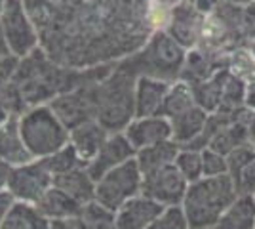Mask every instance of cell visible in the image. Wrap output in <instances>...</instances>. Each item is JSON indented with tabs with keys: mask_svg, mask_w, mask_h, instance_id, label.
I'll return each instance as SVG.
<instances>
[{
	"mask_svg": "<svg viewBox=\"0 0 255 229\" xmlns=\"http://www.w3.org/2000/svg\"><path fill=\"white\" fill-rule=\"evenodd\" d=\"M52 186L53 176L46 168V164L38 159H32L29 163L13 166L8 191L17 203L36 205Z\"/></svg>",
	"mask_w": 255,
	"mask_h": 229,
	"instance_id": "52a82bcc",
	"label": "cell"
},
{
	"mask_svg": "<svg viewBox=\"0 0 255 229\" xmlns=\"http://www.w3.org/2000/svg\"><path fill=\"white\" fill-rule=\"evenodd\" d=\"M82 222L88 229H118L117 228V212L101 205L99 201H90L82 205L80 214Z\"/></svg>",
	"mask_w": 255,
	"mask_h": 229,
	"instance_id": "cb8c5ba5",
	"label": "cell"
},
{
	"mask_svg": "<svg viewBox=\"0 0 255 229\" xmlns=\"http://www.w3.org/2000/svg\"><path fill=\"white\" fill-rule=\"evenodd\" d=\"M13 205H15V199H13V195H11L10 191L8 189L6 191H0V226L6 220V216L10 214Z\"/></svg>",
	"mask_w": 255,
	"mask_h": 229,
	"instance_id": "1f68e13d",
	"label": "cell"
},
{
	"mask_svg": "<svg viewBox=\"0 0 255 229\" xmlns=\"http://www.w3.org/2000/svg\"><path fill=\"white\" fill-rule=\"evenodd\" d=\"M0 23H2L6 42L10 46V52L15 57L25 59L27 55L38 50V44H40L38 31L27 10L23 8L21 0H8L6 10L0 15Z\"/></svg>",
	"mask_w": 255,
	"mask_h": 229,
	"instance_id": "8992f818",
	"label": "cell"
},
{
	"mask_svg": "<svg viewBox=\"0 0 255 229\" xmlns=\"http://www.w3.org/2000/svg\"><path fill=\"white\" fill-rule=\"evenodd\" d=\"M109 136H111V132L107 130L99 120L94 119L86 120L82 124L75 126L73 130H69V143L75 147L82 163L88 164L99 153Z\"/></svg>",
	"mask_w": 255,
	"mask_h": 229,
	"instance_id": "4fadbf2b",
	"label": "cell"
},
{
	"mask_svg": "<svg viewBox=\"0 0 255 229\" xmlns=\"http://www.w3.org/2000/svg\"><path fill=\"white\" fill-rule=\"evenodd\" d=\"M124 136L128 142L131 143V147L135 153L156 145L162 142H170L171 140V124L170 120L162 115H154V117H135L124 128Z\"/></svg>",
	"mask_w": 255,
	"mask_h": 229,
	"instance_id": "30bf717a",
	"label": "cell"
},
{
	"mask_svg": "<svg viewBox=\"0 0 255 229\" xmlns=\"http://www.w3.org/2000/svg\"><path fill=\"white\" fill-rule=\"evenodd\" d=\"M179 149L181 147L173 140L162 142L137 151L135 153V161H137L143 176H147L150 172H154V170H160V168H164L168 164L175 163V157H177Z\"/></svg>",
	"mask_w": 255,
	"mask_h": 229,
	"instance_id": "ffe728a7",
	"label": "cell"
},
{
	"mask_svg": "<svg viewBox=\"0 0 255 229\" xmlns=\"http://www.w3.org/2000/svg\"><path fill=\"white\" fill-rule=\"evenodd\" d=\"M206 15L194 6L192 0H181L170 11V19L166 25V33L185 50L196 48L202 40Z\"/></svg>",
	"mask_w": 255,
	"mask_h": 229,
	"instance_id": "9c48e42d",
	"label": "cell"
},
{
	"mask_svg": "<svg viewBox=\"0 0 255 229\" xmlns=\"http://www.w3.org/2000/svg\"><path fill=\"white\" fill-rule=\"evenodd\" d=\"M11 172H13V166L0 159V191H6V189H8Z\"/></svg>",
	"mask_w": 255,
	"mask_h": 229,
	"instance_id": "836d02e7",
	"label": "cell"
},
{
	"mask_svg": "<svg viewBox=\"0 0 255 229\" xmlns=\"http://www.w3.org/2000/svg\"><path fill=\"white\" fill-rule=\"evenodd\" d=\"M135 76L117 63V69L107 73L94 84L96 120H99L111 134L124 132L135 119Z\"/></svg>",
	"mask_w": 255,
	"mask_h": 229,
	"instance_id": "6da1fadb",
	"label": "cell"
},
{
	"mask_svg": "<svg viewBox=\"0 0 255 229\" xmlns=\"http://www.w3.org/2000/svg\"><path fill=\"white\" fill-rule=\"evenodd\" d=\"M133 157H135V149L131 147V143L128 142L124 132H115V134H111L107 138L103 147L99 149V153L90 163L86 164V168L92 174V178L97 182L109 170L117 168V166H120L122 163L129 161V159H133Z\"/></svg>",
	"mask_w": 255,
	"mask_h": 229,
	"instance_id": "8fae6325",
	"label": "cell"
},
{
	"mask_svg": "<svg viewBox=\"0 0 255 229\" xmlns=\"http://www.w3.org/2000/svg\"><path fill=\"white\" fill-rule=\"evenodd\" d=\"M141 191H143V172L135 157L109 170L96 182V201L115 212L129 199L141 195Z\"/></svg>",
	"mask_w": 255,
	"mask_h": 229,
	"instance_id": "5b68a950",
	"label": "cell"
},
{
	"mask_svg": "<svg viewBox=\"0 0 255 229\" xmlns=\"http://www.w3.org/2000/svg\"><path fill=\"white\" fill-rule=\"evenodd\" d=\"M208 119H210V113H206L200 105H192L191 109L183 111L181 115L170 119L171 140L179 147L191 145L204 132Z\"/></svg>",
	"mask_w": 255,
	"mask_h": 229,
	"instance_id": "9a60e30c",
	"label": "cell"
},
{
	"mask_svg": "<svg viewBox=\"0 0 255 229\" xmlns=\"http://www.w3.org/2000/svg\"><path fill=\"white\" fill-rule=\"evenodd\" d=\"M38 210L42 212L46 218L50 220H61V218H71V216H78L82 205L76 203L71 195H67L63 189L52 186L44 197L36 203Z\"/></svg>",
	"mask_w": 255,
	"mask_h": 229,
	"instance_id": "ac0fdd59",
	"label": "cell"
},
{
	"mask_svg": "<svg viewBox=\"0 0 255 229\" xmlns=\"http://www.w3.org/2000/svg\"><path fill=\"white\" fill-rule=\"evenodd\" d=\"M252 145H254V149H255V142H254V143H252Z\"/></svg>",
	"mask_w": 255,
	"mask_h": 229,
	"instance_id": "b9f144b4",
	"label": "cell"
},
{
	"mask_svg": "<svg viewBox=\"0 0 255 229\" xmlns=\"http://www.w3.org/2000/svg\"><path fill=\"white\" fill-rule=\"evenodd\" d=\"M149 229H191L189 220L181 205L175 207H164L156 220L150 224Z\"/></svg>",
	"mask_w": 255,
	"mask_h": 229,
	"instance_id": "4316f807",
	"label": "cell"
},
{
	"mask_svg": "<svg viewBox=\"0 0 255 229\" xmlns=\"http://www.w3.org/2000/svg\"><path fill=\"white\" fill-rule=\"evenodd\" d=\"M8 119H10V115H8L6 111H4L2 107H0V128H2L4 124H6V120H8Z\"/></svg>",
	"mask_w": 255,
	"mask_h": 229,
	"instance_id": "f35d334b",
	"label": "cell"
},
{
	"mask_svg": "<svg viewBox=\"0 0 255 229\" xmlns=\"http://www.w3.org/2000/svg\"><path fill=\"white\" fill-rule=\"evenodd\" d=\"M204 161V178H213V176H223L229 174V164H227V157L212 149H204L202 151Z\"/></svg>",
	"mask_w": 255,
	"mask_h": 229,
	"instance_id": "f1b7e54d",
	"label": "cell"
},
{
	"mask_svg": "<svg viewBox=\"0 0 255 229\" xmlns=\"http://www.w3.org/2000/svg\"><path fill=\"white\" fill-rule=\"evenodd\" d=\"M6 4H8V0H0V15H2V11L6 10Z\"/></svg>",
	"mask_w": 255,
	"mask_h": 229,
	"instance_id": "60d3db41",
	"label": "cell"
},
{
	"mask_svg": "<svg viewBox=\"0 0 255 229\" xmlns=\"http://www.w3.org/2000/svg\"><path fill=\"white\" fill-rule=\"evenodd\" d=\"M173 82L150 78V76H139L135 80V117H154L162 113V105L166 94Z\"/></svg>",
	"mask_w": 255,
	"mask_h": 229,
	"instance_id": "5bb4252c",
	"label": "cell"
},
{
	"mask_svg": "<svg viewBox=\"0 0 255 229\" xmlns=\"http://www.w3.org/2000/svg\"><path fill=\"white\" fill-rule=\"evenodd\" d=\"M227 2H231V4H236V6H250V4H254L255 0H227Z\"/></svg>",
	"mask_w": 255,
	"mask_h": 229,
	"instance_id": "8d00e7d4",
	"label": "cell"
},
{
	"mask_svg": "<svg viewBox=\"0 0 255 229\" xmlns=\"http://www.w3.org/2000/svg\"><path fill=\"white\" fill-rule=\"evenodd\" d=\"M238 199V191L229 174L202 178L189 184L181 207L191 229H213L225 210Z\"/></svg>",
	"mask_w": 255,
	"mask_h": 229,
	"instance_id": "3957f363",
	"label": "cell"
},
{
	"mask_svg": "<svg viewBox=\"0 0 255 229\" xmlns=\"http://www.w3.org/2000/svg\"><path fill=\"white\" fill-rule=\"evenodd\" d=\"M13 55L10 52V46L6 42V36H4V31H2V23H0V61L2 59H6V57H10Z\"/></svg>",
	"mask_w": 255,
	"mask_h": 229,
	"instance_id": "d590c367",
	"label": "cell"
},
{
	"mask_svg": "<svg viewBox=\"0 0 255 229\" xmlns=\"http://www.w3.org/2000/svg\"><path fill=\"white\" fill-rule=\"evenodd\" d=\"M250 140H252V143L255 142V113H254L252 122H250Z\"/></svg>",
	"mask_w": 255,
	"mask_h": 229,
	"instance_id": "74e56055",
	"label": "cell"
},
{
	"mask_svg": "<svg viewBox=\"0 0 255 229\" xmlns=\"http://www.w3.org/2000/svg\"><path fill=\"white\" fill-rule=\"evenodd\" d=\"M162 205L152 201L143 193L129 199L117 210L118 229H149L150 224L162 212Z\"/></svg>",
	"mask_w": 255,
	"mask_h": 229,
	"instance_id": "7c38bea8",
	"label": "cell"
},
{
	"mask_svg": "<svg viewBox=\"0 0 255 229\" xmlns=\"http://www.w3.org/2000/svg\"><path fill=\"white\" fill-rule=\"evenodd\" d=\"M0 229H50V220L38 210L36 205L15 201Z\"/></svg>",
	"mask_w": 255,
	"mask_h": 229,
	"instance_id": "44dd1931",
	"label": "cell"
},
{
	"mask_svg": "<svg viewBox=\"0 0 255 229\" xmlns=\"http://www.w3.org/2000/svg\"><path fill=\"white\" fill-rule=\"evenodd\" d=\"M23 142L32 159L42 161L69 143V128L55 115L50 103L34 105L19 117Z\"/></svg>",
	"mask_w": 255,
	"mask_h": 229,
	"instance_id": "277c9868",
	"label": "cell"
},
{
	"mask_svg": "<svg viewBox=\"0 0 255 229\" xmlns=\"http://www.w3.org/2000/svg\"><path fill=\"white\" fill-rule=\"evenodd\" d=\"M185 57L187 50L181 44L175 42L166 31H154L135 54H129L120 61V67L135 78L150 76L175 82L181 78Z\"/></svg>",
	"mask_w": 255,
	"mask_h": 229,
	"instance_id": "7a4b0ae2",
	"label": "cell"
},
{
	"mask_svg": "<svg viewBox=\"0 0 255 229\" xmlns=\"http://www.w3.org/2000/svg\"><path fill=\"white\" fill-rule=\"evenodd\" d=\"M0 159L10 163L11 166H19L32 161L19 130V117H10L0 128Z\"/></svg>",
	"mask_w": 255,
	"mask_h": 229,
	"instance_id": "2e32d148",
	"label": "cell"
},
{
	"mask_svg": "<svg viewBox=\"0 0 255 229\" xmlns=\"http://www.w3.org/2000/svg\"><path fill=\"white\" fill-rule=\"evenodd\" d=\"M246 107L255 113V80L248 82L246 88Z\"/></svg>",
	"mask_w": 255,
	"mask_h": 229,
	"instance_id": "e575fe53",
	"label": "cell"
},
{
	"mask_svg": "<svg viewBox=\"0 0 255 229\" xmlns=\"http://www.w3.org/2000/svg\"><path fill=\"white\" fill-rule=\"evenodd\" d=\"M225 71H227V69L219 71V73H215V75L210 76L208 80L191 84L196 105H200V107H202L206 113H210V115L217 113V111H219V105H221Z\"/></svg>",
	"mask_w": 255,
	"mask_h": 229,
	"instance_id": "7402d4cb",
	"label": "cell"
},
{
	"mask_svg": "<svg viewBox=\"0 0 255 229\" xmlns=\"http://www.w3.org/2000/svg\"><path fill=\"white\" fill-rule=\"evenodd\" d=\"M255 161V149L252 143H246V145H240L236 147L234 151H231L227 155V164H229V176L233 178V182L242 174L246 166Z\"/></svg>",
	"mask_w": 255,
	"mask_h": 229,
	"instance_id": "83f0119b",
	"label": "cell"
},
{
	"mask_svg": "<svg viewBox=\"0 0 255 229\" xmlns=\"http://www.w3.org/2000/svg\"><path fill=\"white\" fill-rule=\"evenodd\" d=\"M53 186L63 189L67 195H71L80 205H86L96 199V180L88 172L86 164L67 172V174L53 178Z\"/></svg>",
	"mask_w": 255,
	"mask_h": 229,
	"instance_id": "e0dca14e",
	"label": "cell"
},
{
	"mask_svg": "<svg viewBox=\"0 0 255 229\" xmlns=\"http://www.w3.org/2000/svg\"><path fill=\"white\" fill-rule=\"evenodd\" d=\"M234 186L238 195H254L255 197V161L246 166L242 174L234 180Z\"/></svg>",
	"mask_w": 255,
	"mask_h": 229,
	"instance_id": "f546056e",
	"label": "cell"
},
{
	"mask_svg": "<svg viewBox=\"0 0 255 229\" xmlns=\"http://www.w3.org/2000/svg\"><path fill=\"white\" fill-rule=\"evenodd\" d=\"M192 105H196L194 101V94H192V88L189 82L185 80H175L170 86L166 99H164V105H162V117L170 120L173 117L181 115L183 111L191 109Z\"/></svg>",
	"mask_w": 255,
	"mask_h": 229,
	"instance_id": "603a6c76",
	"label": "cell"
},
{
	"mask_svg": "<svg viewBox=\"0 0 255 229\" xmlns=\"http://www.w3.org/2000/svg\"><path fill=\"white\" fill-rule=\"evenodd\" d=\"M213 229H255V197L238 195Z\"/></svg>",
	"mask_w": 255,
	"mask_h": 229,
	"instance_id": "d6986e66",
	"label": "cell"
},
{
	"mask_svg": "<svg viewBox=\"0 0 255 229\" xmlns=\"http://www.w3.org/2000/svg\"><path fill=\"white\" fill-rule=\"evenodd\" d=\"M160 2H164V4H166V6H171V8H173V6H175V4H179L181 0H160Z\"/></svg>",
	"mask_w": 255,
	"mask_h": 229,
	"instance_id": "ab89813d",
	"label": "cell"
},
{
	"mask_svg": "<svg viewBox=\"0 0 255 229\" xmlns=\"http://www.w3.org/2000/svg\"><path fill=\"white\" fill-rule=\"evenodd\" d=\"M50 229H88L80 216H71V218L52 220Z\"/></svg>",
	"mask_w": 255,
	"mask_h": 229,
	"instance_id": "4dcf8cb0",
	"label": "cell"
},
{
	"mask_svg": "<svg viewBox=\"0 0 255 229\" xmlns=\"http://www.w3.org/2000/svg\"><path fill=\"white\" fill-rule=\"evenodd\" d=\"M42 163L46 164V168L50 170V174H52L53 178H57V176H61V174H67V172L75 170L78 166H84L82 159L78 157V153L75 151V147H73L71 143H67L59 151H55L53 155L42 159Z\"/></svg>",
	"mask_w": 255,
	"mask_h": 229,
	"instance_id": "d4e9b609",
	"label": "cell"
},
{
	"mask_svg": "<svg viewBox=\"0 0 255 229\" xmlns=\"http://www.w3.org/2000/svg\"><path fill=\"white\" fill-rule=\"evenodd\" d=\"M175 166L179 168L183 178L194 184L204 178V161H202V151L196 149H189V147H181L177 157H175Z\"/></svg>",
	"mask_w": 255,
	"mask_h": 229,
	"instance_id": "484cf974",
	"label": "cell"
},
{
	"mask_svg": "<svg viewBox=\"0 0 255 229\" xmlns=\"http://www.w3.org/2000/svg\"><path fill=\"white\" fill-rule=\"evenodd\" d=\"M192 2H194V6L198 8V11H202L204 15L208 17V15H212L213 11L221 6L223 0H192Z\"/></svg>",
	"mask_w": 255,
	"mask_h": 229,
	"instance_id": "d6a6232c",
	"label": "cell"
},
{
	"mask_svg": "<svg viewBox=\"0 0 255 229\" xmlns=\"http://www.w3.org/2000/svg\"><path fill=\"white\" fill-rule=\"evenodd\" d=\"M187 189H189V182L183 178L179 168L173 163L143 176V191L141 193L156 201L162 207H175V205L183 203Z\"/></svg>",
	"mask_w": 255,
	"mask_h": 229,
	"instance_id": "ba28073f",
	"label": "cell"
}]
</instances>
